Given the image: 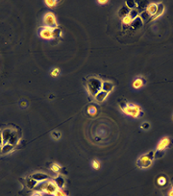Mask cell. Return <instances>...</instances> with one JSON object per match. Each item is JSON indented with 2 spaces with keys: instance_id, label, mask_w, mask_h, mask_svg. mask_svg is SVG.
Segmentation results:
<instances>
[{
  "instance_id": "1",
  "label": "cell",
  "mask_w": 173,
  "mask_h": 196,
  "mask_svg": "<svg viewBox=\"0 0 173 196\" xmlns=\"http://www.w3.org/2000/svg\"><path fill=\"white\" fill-rule=\"evenodd\" d=\"M120 110L122 112L126 115H129L134 117V118H137L141 115V107L137 104H132V103H123L120 104Z\"/></svg>"
},
{
  "instance_id": "2",
  "label": "cell",
  "mask_w": 173,
  "mask_h": 196,
  "mask_svg": "<svg viewBox=\"0 0 173 196\" xmlns=\"http://www.w3.org/2000/svg\"><path fill=\"white\" fill-rule=\"evenodd\" d=\"M155 158V152L151 151L141 155L137 161V165L141 169H147L153 164V161Z\"/></svg>"
},
{
  "instance_id": "3",
  "label": "cell",
  "mask_w": 173,
  "mask_h": 196,
  "mask_svg": "<svg viewBox=\"0 0 173 196\" xmlns=\"http://www.w3.org/2000/svg\"><path fill=\"white\" fill-rule=\"evenodd\" d=\"M58 189H59L58 185H56V183L54 182V181L47 180V181H44V182L41 183V185H39V189L38 190L45 194L54 195V193H55Z\"/></svg>"
},
{
  "instance_id": "4",
  "label": "cell",
  "mask_w": 173,
  "mask_h": 196,
  "mask_svg": "<svg viewBox=\"0 0 173 196\" xmlns=\"http://www.w3.org/2000/svg\"><path fill=\"white\" fill-rule=\"evenodd\" d=\"M102 82L97 78H90L88 81V91L91 95H95L101 90Z\"/></svg>"
},
{
  "instance_id": "5",
  "label": "cell",
  "mask_w": 173,
  "mask_h": 196,
  "mask_svg": "<svg viewBox=\"0 0 173 196\" xmlns=\"http://www.w3.org/2000/svg\"><path fill=\"white\" fill-rule=\"evenodd\" d=\"M43 23L46 27H49L51 29L57 28V19L56 17L52 13H46L43 16Z\"/></svg>"
},
{
  "instance_id": "6",
  "label": "cell",
  "mask_w": 173,
  "mask_h": 196,
  "mask_svg": "<svg viewBox=\"0 0 173 196\" xmlns=\"http://www.w3.org/2000/svg\"><path fill=\"white\" fill-rule=\"evenodd\" d=\"M39 37L43 40H51L54 38V29H51L49 27H42L39 31Z\"/></svg>"
},
{
  "instance_id": "7",
  "label": "cell",
  "mask_w": 173,
  "mask_h": 196,
  "mask_svg": "<svg viewBox=\"0 0 173 196\" xmlns=\"http://www.w3.org/2000/svg\"><path fill=\"white\" fill-rule=\"evenodd\" d=\"M170 144V139L169 138H167V136H165V138H162L160 141L159 143L157 145V151H164L165 149H166L167 147L169 146Z\"/></svg>"
},
{
  "instance_id": "8",
  "label": "cell",
  "mask_w": 173,
  "mask_h": 196,
  "mask_svg": "<svg viewBox=\"0 0 173 196\" xmlns=\"http://www.w3.org/2000/svg\"><path fill=\"white\" fill-rule=\"evenodd\" d=\"M31 177L36 180L38 183H42L44 181H47L49 179V176L45 173H42V172H39V173H35L33 174Z\"/></svg>"
},
{
  "instance_id": "9",
  "label": "cell",
  "mask_w": 173,
  "mask_h": 196,
  "mask_svg": "<svg viewBox=\"0 0 173 196\" xmlns=\"http://www.w3.org/2000/svg\"><path fill=\"white\" fill-rule=\"evenodd\" d=\"M1 134H2V139H3V144H6L9 142L10 139H11L12 134H13V130L10 129V128L4 129L1 132Z\"/></svg>"
},
{
  "instance_id": "10",
  "label": "cell",
  "mask_w": 173,
  "mask_h": 196,
  "mask_svg": "<svg viewBox=\"0 0 173 196\" xmlns=\"http://www.w3.org/2000/svg\"><path fill=\"white\" fill-rule=\"evenodd\" d=\"M157 10H158V4L150 3V4H148V6L146 7V13L152 17L155 16V14L157 13Z\"/></svg>"
},
{
  "instance_id": "11",
  "label": "cell",
  "mask_w": 173,
  "mask_h": 196,
  "mask_svg": "<svg viewBox=\"0 0 173 196\" xmlns=\"http://www.w3.org/2000/svg\"><path fill=\"white\" fill-rule=\"evenodd\" d=\"M108 94H109L108 92L100 90L98 91L97 93L94 95V99H95V101H97L98 103H102V102H104V101L106 100V98H107Z\"/></svg>"
},
{
  "instance_id": "12",
  "label": "cell",
  "mask_w": 173,
  "mask_h": 196,
  "mask_svg": "<svg viewBox=\"0 0 173 196\" xmlns=\"http://www.w3.org/2000/svg\"><path fill=\"white\" fill-rule=\"evenodd\" d=\"M113 84L112 82H108V81H105V82H102V86H101V90L108 92V93H110V92L113 90Z\"/></svg>"
},
{
  "instance_id": "13",
  "label": "cell",
  "mask_w": 173,
  "mask_h": 196,
  "mask_svg": "<svg viewBox=\"0 0 173 196\" xmlns=\"http://www.w3.org/2000/svg\"><path fill=\"white\" fill-rule=\"evenodd\" d=\"M164 13H165V6H164V5H162V4H158V10H157V13L155 14V16H154V17H151V19H152V20H155L156 18L162 17V14H164Z\"/></svg>"
},
{
  "instance_id": "14",
  "label": "cell",
  "mask_w": 173,
  "mask_h": 196,
  "mask_svg": "<svg viewBox=\"0 0 173 196\" xmlns=\"http://www.w3.org/2000/svg\"><path fill=\"white\" fill-rule=\"evenodd\" d=\"M144 80L142 79V78H137V79H135L134 81H133V87L136 90H138V89H141V87H142L143 86H144Z\"/></svg>"
},
{
  "instance_id": "15",
  "label": "cell",
  "mask_w": 173,
  "mask_h": 196,
  "mask_svg": "<svg viewBox=\"0 0 173 196\" xmlns=\"http://www.w3.org/2000/svg\"><path fill=\"white\" fill-rule=\"evenodd\" d=\"M26 187L29 188V189H33V188H35L38 185V182L36 180H34L32 177H30V178H28V179H26Z\"/></svg>"
},
{
  "instance_id": "16",
  "label": "cell",
  "mask_w": 173,
  "mask_h": 196,
  "mask_svg": "<svg viewBox=\"0 0 173 196\" xmlns=\"http://www.w3.org/2000/svg\"><path fill=\"white\" fill-rule=\"evenodd\" d=\"M14 148V146L10 144V143H6V144H3L2 145V151L1 153L3 154H7V153H10V152H12Z\"/></svg>"
},
{
  "instance_id": "17",
  "label": "cell",
  "mask_w": 173,
  "mask_h": 196,
  "mask_svg": "<svg viewBox=\"0 0 173 196\" xmlns=\"http://www.w3.org/2000/svg\"><path fill=\"white\" fill-rule=\"evenodd\" d=\"M10 144H12V145H16L18 143V136H17V133L16 131H13V134H12V136H11V139H10L9 140V142Z\"/></svg>"
},
{
  "instance_id": "18",
  "label": "cell",
  "mask_w": 173,
  "mask_h": 196,
  "mask_svg": "<svg viewBox=\"0 0 173 196\" xmlns=\"http://www.w3.org/2000/svg\"><path fill=\"white\" fill-rule=\"evenodd\" d=\"M54 182L56 183V185H58L59 188L62 189L63 187H65V179H63V177H62V176H58V177H56Z\"/></svg>"
},
{
  "instance_id": "19",
  "label": "cell",
  "mask_w": 173,
  "mask_h": 196,
  "mask_svg": "<svg viewBox=\"0 0 173 196\" xmlns=\"http://www.w3.org/2000/svg\"><path fill=\"white\" fill-rule=\"evenodd\" d=\"M130 11H131V10H129L126 6H123V7L119 10V12H118V16L121 17L123 18L124 17H126V16H128V14H129Z\"/></svg>"
},
{
  "instance_id": "20",
  "label": "cell",
  "mask_w": 173,
  "mask_h": 196,
  "mask_svg": "<svg viewBox=\"0 0 173 196\" xmlns=\"http://www.w3.org/2000/svg\"><path fill=\"white\" fill-rule=\"evenodd\" d=\"M50 169H51V171H52L53 173H59V172H60V170L62 169V166L59 164L54 163V164H51Z\"/></svg>"
},
{
  "instance_id": "21",
  "label": "cell",
  "mask_w": 173,
  "mask_h": 196,
  "mask_svg": "<svg viewBox=\"0 0 173 196\" xmlns=\"http://www.w3.org/2000/svg\"><path fill=\"white\" fill-rule=\"evenodd\" d=\"M125 6L129 9V10H134L137 5V2L136 1H133V0H127L126 1V5Z\"/></svg>"
},
{
  "instance_id": "22",
  "label": "cell",
  "mask_w": 173,
  "mask_h": 196,
  "mask_svg": "<svg viewBox=\"0 0 173 196\" xmlns=\"http://www.w3.org/2000/svg\"><path fill=\"white\" fill-rule=\"evenodd\" d=\"M133 21H134V20H133V19L129 17V14L122 18V23L124 24V25H131V24L133 23Z\"/></svg>"
},
{
  "instance_id": "23",
  "label": "cell",
  "mask_w": 173,
  "mask_h": 196,
  "mask_svg": "<svg viewBox=\"0 0 173 196\" xmlns=\"http://www.w3.org/2000/svg\"><path fill=\"white\" fill-rule=\"evenodd\" d=\"M88 114L91 115V116H95L97 115V109L94 107V106H91V107H88Z\"/></svg>"
},
{
  "instance_id": "24",
  "label": "cell",
  "mask_w": 173,
  "mask_h": 196,
  "mask_svg": "<svg viewBox=\"0 0 173 196\" xmlns=\"http://www.w3.org/2000/svg\"><path fill=\"white\" fill-rule=\"evenodd\" d=\"M133 26L134 28H141V25H142V19L141 17H137V19H135L134 21H133Z\"/></svg>"
},
{
  "instance_id": "25",
  "label": "cell",
  "mask_w": 173,
  "mask_h": 196,
  "mask_svg": "<svg viewBox=\"0 0 173 196\" xmlns=\"http://www.w3.org/2000/svg\"><path fill=\"white\" fill-rule=\"evenodd\" d=\"M138 11L137 10H136V9H134V10H131L130 11V13H129V17L133 19V20H135V19H137V17H138Z\"/></svg>"
},
{
  "instance_id": "26",
  "label": "cell",
  "mask_w": 173,
  "mask_h": 196,
  "mask_svg": "<svg viewBox=\"0 0 173 196\" xmlns=\"http://www.w3.org/2000/svg\"><path fill=\"white\" fill-rule=\"evenodd\" d=\"M44 3L46 4L47 7L53 8V7H55L56 5L58 4V1H56V0H45V1H44Z\"/></svg>"
},
{
  "instance_id": "27",
  "label": "cell",
  "mask_w": 173,
  "mask_h": 196,
  "mask_svg": "<svg viewBox=\"0 0 173 196\" xmlns=\"http://www.w3.org/2000/svg\"><path fill=\"white\" fill-rule=\"evenodd\" d=\"M91 166H92V168H93V169L98 170V169L100 168L101 164H100V161H98V160H93V161H91Z\"/></svg>"
},
{
  "instance_id": "28",
  "label": "cell",
  "mask_w": 173,
  "mask_h": 196,
  "mask_svg": "<svg viewBox=\"0 0 173 196\" xmlns=\"http://www.w3.org/2000/svg\"><path fill=\"white\" fill-rule=\"evenodd\" d=\"M51 136H52V138H53L54 139H56V140H58V139H61V133H60L59 131H54V132H52Z\"/></svg>"
},
{
  "instance_id": "29",
  "label": "cell",
  "mask_w": 173,
  "mask_h": 196,
  "mask_svg": "<svg viewBox=\"0 0 173 196\" xmlns=\"http://www.w3.org/2000/svg\"><path fill=\"white\" fill-rule=\"evenodd\" d=\"M158 185H165L166 184V179L165 177H164V176H161V177L158 179Z\"/></svg>"
},
{
  "instance_id": "30",
  "label": "cell",
  "mask_w": 173,
  "mask_h": 196,
  "mask_svg": "<svg viewBox=\"0 0 173 196\" xmlns=\"http://www.w3.org/2000/svg\"><path fill=\"white\" fill-rule=\"evenodd\" d=\"M59 74H60V69H59V68H54V69L51 71L52 77H58Z\"/></svg>"
},
{
  "instance_id": "31",
  "label": "cell",
  "mask_w": 173,
  "mask_h": 196,
  "mask_svg": "<svg viewBox=\"0 0 173 196\" xmlns=\"http://www.w3.org/2000/svg\"><path fill=\"white\" fill-rule=\"evenodd\" d=\"M53 196H66V194L63 192V189H61V188H59L57 191L54 193V195Z\"/></svg>"
},
{
  "instance_id": "32",
  "label": "cell",
  "mask_w": 173,
  "mask_h": 196,
  "mask_svg": "<svg viewBox=\"0 0 173 196\" xmlns=\"http://www.w3.org/2000/svg\"><path fill=\"white\" fill-rule=\"evenodd\" d=\"M141 127L143 130H148V129L150 128V124L148 123V122H143Z\"/></svg>"
},
{
  "instance_id": "33",
  "label": "cell",
  "mask_w": 173,
  "mask_h": 196,
  "mask_svg": "<svg viewBox=\"0 0 173 196\" xmlns=\"http://www.w3.org/2000/svg\"><path fill=\"white\" fill-rule=\"evenodd\" d=\"M149 17H150V16H149V14H148L146 13V11H145V12H143V13L141 14V18L142 19V20H145V19H146V18H148Z\"/></svg>"
},
{
  "instance_id": "34",
  "label": "cell",
  "mask_w": 173,
  "mask_h": 196,
  "mask_svg": "<svg viewBox=\"0 0 173 196\" xmlns=\"http://www.w3.org/2000/svg\"><path fill=\"white\" fill-rule=\"evenodd\" d=\"M31 196H43V193L42 191H39V190H36V191L33 192Z\"/></svg>"
},
{
  "instance_id": "35",
  "label": "cell",
  "mask_w": 173,
  "mask_h": 196,
  "mask_svg": "<svg viewBox=\"0 0 173 196\" xmlns=\"http://www.w3.org/2000/svg\"><path fill=\"white\" fill-rule=\"evenodd\" d=\"M97 2L99 4H106V3H108V0H98Z\"/></svg>"
},
{
  "instance_id": "36",
  "label": "cell",
  "mask_w": 173,
  "mask_h": 196,
  "mask_svg": "<svg viewBox=\"0 0 173 196\" xmlns=\"http://www.w3.org/2000/svg\"><path fill=\"white\" fill-rule=\"evenodd\" d=\"M167 195H168V196H173V187L169 189V191H168V193H167Z\"/></svg>"
},
{
  "instance_id": "37",
  "label": "cell",
  "mask_w": 173,
  "mask_h": 196,
  "mask_svg": "<svg viewBox=\"0 0 173 196\" xmlns=\"http://www.w3.org/2000/svg\"><path fill=\"white\" fill-rule=\"evenodd\" d=\"M3 145V139H2V134L1 132H0V146Z\"/></svg>"
},
{
  "instance_id": "38",
  "label": "cell",
  "mask_w": 173,
  "mask_h": 196,
  "mask_svg": "<svg viewBox=\"0 0 173 196\" xmlns=\"http://www.w3.org/2000/svg\"><path fill=\"white\" fill-rule=\"evenodd\" d=\"M21 104H22V105H21L22 107H26V106H27V105H24V104H27V103H26V102H25V103H24V102H22V103H21Z\"/></svg>"
},
{
  "instance_id": "39",
  "label": "cell",
  "mask_w": 173,
  "mask_h": 196,
  "mask_svg": "<svg viewBox=\"0 0 173 196\" xmlns=\"http://www.w3.org/2000/svg\"><path fill=\"white\" fill-rule=\"evenodd\" d=\"M1 151H2V146H0V153H1Z\"/></svg>"
}]
</instances>
